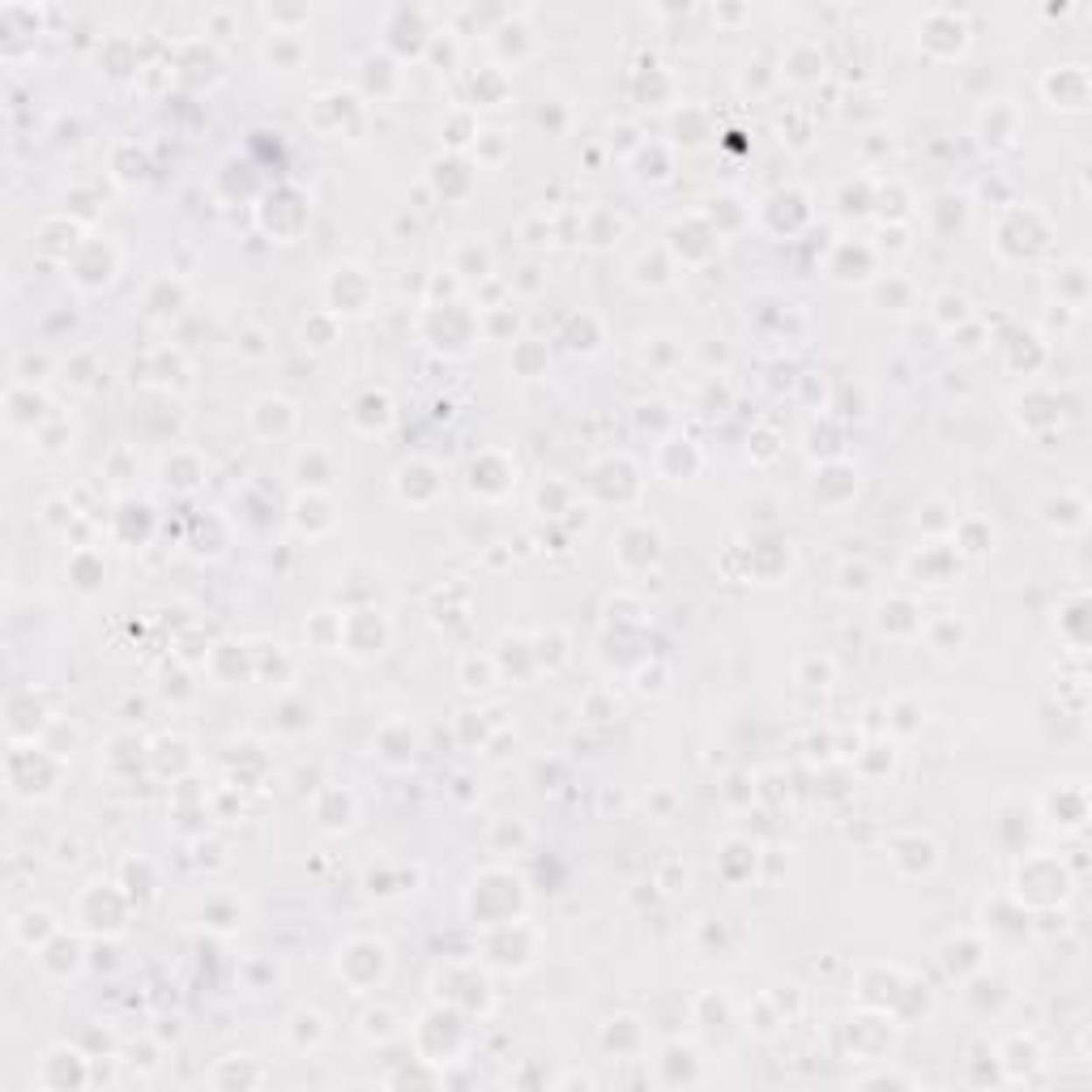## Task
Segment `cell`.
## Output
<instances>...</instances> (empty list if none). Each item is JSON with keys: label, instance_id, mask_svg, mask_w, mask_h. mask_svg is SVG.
<instances>
[{"label": "cell", "instance_id": "6da1fadb", "mask_svg": "<svg viewBox=\"0 0 1092 1092\" xmlns=\"http://www.w3.org/2000/svg\"><path fill=\"white\" fill-rule=\"evenodd\" d=\"M325 1016L321 1011H299L295 1016V1041L299 1046H321L325 1041Z\"/></svg>", "mask_w": 1092, "mask_h": 1092}]
</instances>
